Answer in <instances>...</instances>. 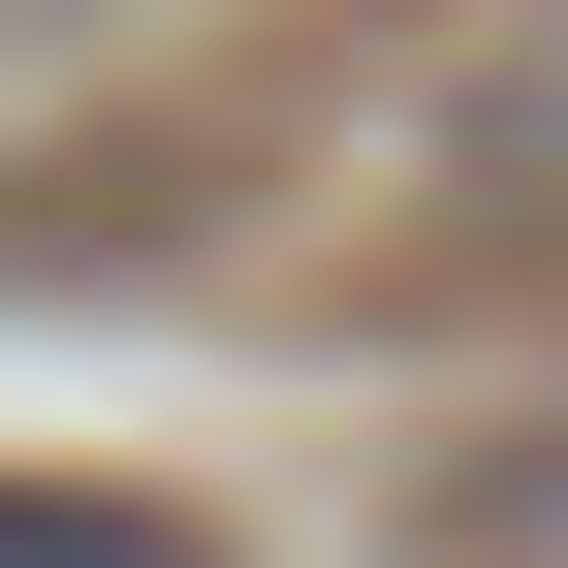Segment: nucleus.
<instances>
[{
    "label": "nucleus",
    "mask_w": 568,
    "mask_h": 568,
    "mask_svg": "<svg viewBox=\"0 0 568 568\" xmlns=\"http://www.w3.org/2000/svg\"><path fill=\"white\" fill-rule=\"evenodd\" d=\"M0 568H222L159 474H0Z\"/></svg>",
    "instance_id": "obj_1"
}]
</instances>
